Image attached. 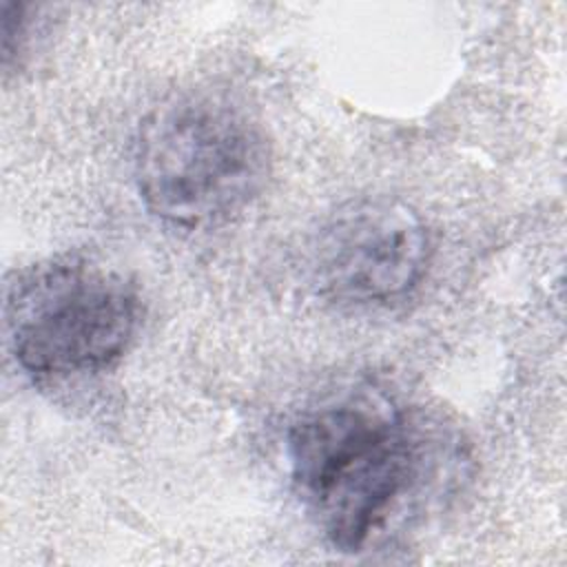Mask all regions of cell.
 <instances>
[{
    "mask_svg": "<svg viewBox=\"0 0 567 567\" xmlns=\"http://www.w3.org/2000/svg\"><path fill=\"white\" fill-rule=\"evenodd\" d=\"M419 436L381 390L350 388L303 410L288 432L290 476L339 551H361L421 478Z\"/></svg>",
    "mask_w": 567,
    "mask_h": 567,
    "instance_id": "obj_1",
    "label": "cell"
},
{
    "mask_svg": "<svg viewBox=\"0 0 567 567\" xmlns=\"http://www.w3.org/2000/svg\"><path fill=\"white\" fill-rule=\"evenodd\" d=\"M133 173L144 206L177 228L228 221L264 188V126L217 91H188L155 106L135 140Z\"/></svg>",
    "mask_w": 567,
    "mask_h": 567,
    "instance_id": "obj_2",
    "label": "cell"
},
{
    "mask_svg": "<svg viewBox=\"0 0 567 567\" xmlns=\"http://www.w3.org/2000/svg\"><path fill=\"white\" fill-rule=\"evenodd\" d=\"M4 321L18 363L47 379L97 372L131 346L140 321L137 288L89 257H58L16 272Z\"/></svg>",
    "mask_w": 567,
    "mask_h": 567,
    "instance_id": "obj_3",
    "label": "cell"
},
{
    "mask_svg": "<svg viewBox=\"0 0 567 567\" xmlns=\"http://www.w3.org/2000/svg\"><path fill=\"white\" fill-rule=\"evenodd\" d=\"M427 233L403 202L365 197L339 206L319 228L312 270L337 301L372 303L408 292L425 270Z\"/></svg>",
    "mask_w": 567,
    "mask_h": 567,
    "instance_id": "obj_4",
    "label": "cell"
}]
</instances>
